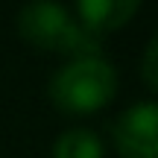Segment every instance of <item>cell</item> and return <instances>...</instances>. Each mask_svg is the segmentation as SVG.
I'll return each mask as SVG.
<instances>
[{"instance_id": "obj_1", "label": "cell", "mask_w": 158, "mask_h": 158, "mask_svg": "<svg viewBox=\"0 0 158 158\" xmlns=\"http://www.w3.org/2000/svg\"><path fill=\"white\" fill-rule=\"evenodd\" d=\"M18 32L23 41L47 53H62L68 59L102 56V38L82 27L68 6L59 3H27L18 12Z\"/></svg>"}, {"instance_id": "obj_2", "label": "cell", "mask_w": 158, "mask_h": 158, "mask_svg": "<svg viewBox=\"0 0 158 158\" xmlns=\"http://www.w3.org/2000/svg\"><path fill=\"white\" fill-rule=\"evenodd\" d=\"M50 102L64 114H91L106 108L117 94V70L108 59H70L47 85Z\"/></svg>"}, {"instance_id": "obj_3", "label": "cell", "mask_w": 158, "mask_h": 158, "mask_svg": "<svg viewBox=\"0 0 158 158\" xmlns=\"http://www.w3.org/2000/svg\"><path fill=\"white\" fill-rule=\"evenodd\" d=\"M111 141L120 158H158V102H135L114 120Z\"/></svg>"}, {"instance_id": "obj_4", "label": "cell", "mask_w": 158, "mask_h": 158, "mask_svg": "<svg viewBox=\"0 0 158 158\" xmlns=\"http://www.w3.org/2000/svg\"><path fill=\"white\" fill-rule=\"evenodd\" d=\"M138 9H141L138 0H79L70 12L76 15V21L88 32L102 38L106 32H114V29L126 27L138 15Z\"/></svg>"}, {"instance_id": "obj_5", "label": "cell", "mask_w": 158, "mask_h": 158, "mask_svg": "<svg viewBox=\"0 0 158 158\" xmlns=\"http://www.w3.org/2000/svg\"><path fill=\"white\" fill-rule=\"evenodd\" d=\"M106 155V143L94 129L73 126V129L62 132L53 143V158H102Z\"/></svg>"}, {"instance_id": "obj_6", "label": "cell", "mask_w": 158, "mask_h": 158, "mask_svg": "<svg viewBox=\"0 0 158 158\" xmlns=\"http://www.w3.org/2000/svg\"><path fill=\"white\" fill-rule=\"evenodd\" d=\"M141 76H143V82H147L152 91H158V32L149 38L147 50H143V59H141Z\"/></svg>"}]
</instances>
